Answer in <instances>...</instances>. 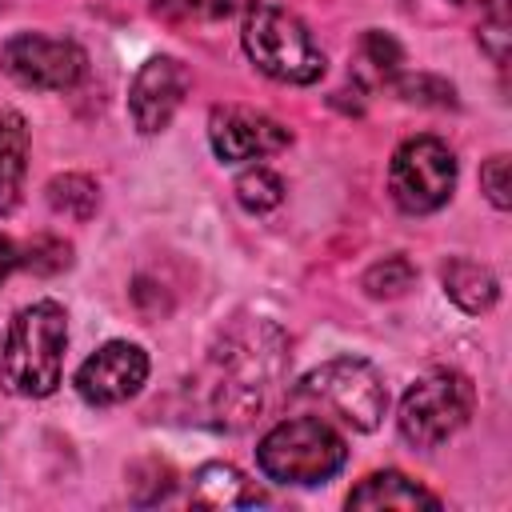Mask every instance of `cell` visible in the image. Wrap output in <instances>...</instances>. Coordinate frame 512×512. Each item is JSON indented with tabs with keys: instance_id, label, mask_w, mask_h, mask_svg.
<instances>
[{
	"instance_id": "cell-1",
	"label": "cell",
	"mask_w": 512,
	"mask_h": 512,
	"mask_svg": "<svg viewBox=\"0 0 512 512\" xmlns=\"http://www.w3.org/2000/svg\"><path fill=\"white\" fill-rule=\"evenodd\" d=\"M68 316L56 300H36L16 312L4 348H0V384L12 396H48L64 372Z\"/></svg>"
},
{
	"instance_id": "cell-2",
	"label": "cell",
	"mask_w": 512,
	"mask_h": 512,
	"mask_svg": "<svg viewBox=\"0 0 512 512\" xmlns=\"http://www.w3.org/2000/svg\"><path fill=\"white\" fill-rule=\"evenodd\" d=\"M348 460L344 436L320 420V416H292L280 420L260 444H256V464L268 480L308 488L332 480Z\"/></svg>"
},
{
	"instance_id": "cell-3",
	"label": "cell",
	"mask_w": 512,
	"mask_h": 512,
	"mask_svg": "<svg viewBox=\"0 0 512 512\" xmlns=\"http://www.w3.org/2000/svg\"><path fill=\"white\" fill-rule=\"evenodd\" d=\"M244 52L248 60L280 84H312L324 76V52L312 40L308 24L276 4H252L244 16Z\"/></svg>"
},
{
	"instance_id": "cell-4",
	"label": "cell",
	"mask_w": 512,
	"mask_h": 512,
	"mask_svg": "<svg viewBox=\"0 0 512 512\" xmlns=\"http://www.w3.org/2000/svg\"><path fill=\"white\" fill-rule=\"evenodd\" d=\"M292 396L304 400V404L336 412L356 432H372L384 420V408H388V388H384L380 372L368 360H360V356L324 360L320 368L300 376Z\"/></svg>"
},
{
	"instance_id": "cell-5",
	"label": "cell",
	"mask_w": 512,
	"mask_h": 512,
	"mask_svg": "<svg viewBox=\"0 0 512 512\" xmlns=\"http://www.w3.org/2000/svg\"><path fill=\"white\" fill-rule=\"evenodd\" d=\"M472 404H476V392L468 376L452 368H436V372H424L404 392L396 428L412 448H440L468 424Z\"/></svg>"
},
{
	"instance_id": "cell-6",
	"label": "cell",
	"mask_w": 512,
	"mask_h": 512,
	"mask_svg": "<svg viewBox=\"0 0 512 512\" xmlns=\"http://www.w3.org/2000/svg\"><path fill=\"white\" fill-rule=\"evenodd\" d=\"M456 188V156L440 136H412L388 164V192L396 208L424 216L448 204Z\"/></svg>"
},
{
	"instance_id": "cell-7",
	"label": "cell",
	"mask_w": 512,
	"mask_h": 512,
	"mask_svg": "<svg viewBox=\"0 0 512 512\" xmlns=\"http://www.w3.org/2000/svg\"><path fill=\"white\" fill-rule=\"evenodd\" d=\"M4 72L36 92H68L84 76V48L76 40H56L40 32H16L0 52Z\"/></svg>"
},
{
	"instance_id": "cell-8",
	"label": "cell",
	"mask_w": 512,
	"mask_h": 512,
	"mask_svg": "<svg viewBox=\"0 0 512 512\" xmlns=\"http://www.w3.org/2000/svg\"><path fill=\"white\" fill-rule=\"evenodd\" d=\"M148 380V352L128 340H108L76 368V392L84 404L112 408L132 400Z\"/></svg>"
},
{
	"instance_id": "cell-9",
	"label": "cell",
	"mask_w": 512,
	"mask_h": 512,
	"mask_svg": "<svg viewBox=\"0 0 512 512\" xmlns=\"http://www.w3.org/2000/svg\"><path fill=\"white\" fill-rule=\"evenodd\" d=\"M188 84H192V76H188V68L176 56L144 60L140 72L132 76V88H128V116H132V124L144 136L164 132L172 124L176 108L184 104Z\"/></svg>"
},
{
	"instance_id": "cell-10",
	"label": "cell",
	"mask_w": 512,
	"mask_h": 512,
	"mask_svg": "<svg viewBox=\"0 0 512 512\" xmlns=\"http://www.w3.org/2000/svg\"><path fill=\"white\" fill-rule=\"evenodd\" d=\"M208 140L224 164H240V160H260V156L280 152L288 144V128L256 108L220 104L208 116Z\"/></svg>"
},
{
	"instance_id": "cell-11",
	"label": "cell",
	"mask_w": 512,
	"mask_h": 512,
	"mask_svg": "<svg viewBox=\"0 0 512 512\" xmlns=\"http://www.w3.org/2000/svg\"><path fill=\"white\" fill-rule=\"evenodd\" d=\"M192 504L196 508H256L264 504V492L236 464L212 460L192 476Z\"/></svg>"
},
{
	"instance_id": "cell-12",
	"label": "cell",
	"mask_w": 512,
	"mask_h": 512,
	"mask_svg": "<svg viewBox=\"0 0 512 512\" xmlns=\"http://www.w3.org/2000/svg\"><path fill=\"white\" fill-rule=\"evenodd\" d=\"M348 508H404V512H412V508H440V500L432 496V492H424L416 480H408L404 472H372V476H364L352 492H348Z\"/></svg>"
},
{
	"instance_id": "cell-13",
	"label": "cell",
	"mask_w": 512,
	"mask_h": 512,
	"mask_svg": "<svg viewBox=\"0 0 512 512\" xmlns=\"http://www.w3.org/2000/svg\"><path fill=\"white\" fill-rule=\"evenodd\" d=\"M28 172V124L20 112H0V216H8L20 204Z\"/></svg>"
},
{
	"instance_id": "cell-14",
	"label": "cell",
	"mask_w": 512,
	"mask_h": 512,
	"mask_svg": "<svg viewBox=\"0 0 512 512\" xmlns=\"http://www.w3.org/2000/svg\"><path fill=\"white\" fill-rule=\"evenodd\" d=\"M444 292H448V300H456L464 312H488L492 304H496V296H500V284H496V276H492V268H484V264H476V260H464V256H456V260H448L444 264Z\"/></svg>"
},
{
	"instance_id": "cell-15",
	"label": "cell",
	"mask_w": 512,
	"mask_h": 512,
	"mask_svg": "<svg viewBox=\"0 0 512 512\" xmlns=\"http://www.w3.org/2000/svg\"><path fill=\"white\" fill-rule=\"evenodd\" d=\"M400 64H404V52L400 44L388 36V32H364L360 44H356V56H352V76L364 84V88H380V84H392L400 76Z\"/></svg>"
},
{
	"instance_id": "cell-16",
	"label": "cell",
	"mask_w": 512,
	"mask_h": 512,
	"mask_svg": "<svg viewBox=\"0 0 512 512\" xmlns=\"http://www.w3.org/2000/svg\"><path fill=\"white\" fill-rule=\"evenodd\" d=\"M44 192H48L52 212L56 216H68V220H88L96 212V204H100V188L84 172H64V176L48 180Z\"/></svg>"
},
{
	"instance_id": "cell-17",
	"label": "cell",
	"mask_w": 512,
	"mask_h": 512,
	"mask_svg": "<svg viewBox=\"0 0 512 512\" xmlns=\"http://www.w3.org/2000/svg\"><path fill=\"white\" fill-rule=\"evenodd\" d=\"M236 200L248 208V212H272L280 200H284V180L264 168V164H252L236 176Z\"/></svg>"
},
{
	"instance_id": "cell-18",
	"label": "cell",
	"mask_w": 512,
	"mask_h": 512,
	"mask_svg": "<svg viewBox=\"0 0 512 512\" xmlns=\"http://www.w3.org/2000/svg\"><path fill=\"white\" fill-rule=\"evenodd\" d=\"M256 0H152V12L164 20H228L236 12H248Z\"/></svg>"
},
{
	"instance_id": "cell-19",
	"label": "cell",
	"mask_w": 512,
	"mask_h": 512,
	"mask_svg": "<svg viewBox=\"0 0 512 512\" xmlns=\"http://www.w3.org/2000/svg\"><path fill=\"white\" fill-rule=\"evenodd\" d=\"M412 280H416V268L404 260V256H384L380 264H372L368 272H364V292L368 296H376V300H392V296H404L408 288H412Z\"/></svg>"
},
{
	"instance_id": "cell-20",
	"label": "cell",
	"mask_w": 512,
	"mask_h": 512,
	"mask_svg": "<svg viewBox=\"0 0 512 512\" xmlns=\"http://www.w3.org/2000/svg\"><path fill=\"white\" fill-rule=\"evenodd\" d=\"M20 264H28L32 272H44L48 276V272H60V268L72 264V248L64 240H56V236H36V240L24 244Z\"/></svg>"
},
{
	"instance_id": "cell-21",
	"label": "cell",
	"mask_w": 512,
	"mask_h": 512,
	"mask_svg": "<svg viewBox=\"0 0 512 512\" xmlns=\"http://www.w3.org/2000/svg\"><path fill=\"white\" fill-rule=\"evenodd\" d=\"M404 100L412 104H436V108H456V92L452 84H444L440 76H408L396 84Z\"/></svg>"
},
{
	"instance_id": "cell-22",
	"label": "cell",
	"mask_w": 512,
	"mask_h": 512,
	"mask_svg": "<svg viewBox=\"0 0 512 512\" xmlns=\"http://www.w3.org/2000/svg\"><path fill=\"white\" fill-rule=\"evenodd\" d=\"M492 12H488V20L480 24V48L496 60V64H504L508 60V8H504V0H496V4H488Z\"/></svg>"
},
{
	"instance_id": "cell-23",
	"label": "cell",
	"mask_w": 512,
	"mask_h": 512,
	"mask_svg": "<svg viewBox=\"0 0 512 512\" xmlns=\"http://www.w3.org/2000/svg\"><path fill=\"white\" fill-rule=\"evenodd\" d=\"M480 188H484V196H488L496 208H508V204H512V180H508V156H504V152H496V156L484 160V168H480Z\"/></svg>"
},
{
	"instance_id": "cell-24",
	"label": "cell",
	"mask_w": 512,
	"mask_h": 512,
	"mask_svg": "<svg viewBox=\"0 0 512 512\" xmlns=\"http://www.w3.org/2000/svg\"><path fill=\"white\" fill-rule=\"evenodd\" d=\"M16 264H20V248H16L8 236H0V280H4Z\"/></svg>"
},
{
	"instance_id": "cell-25",
	"label": "cell",
	"mask_w": 512,
	"mask_h": 512,
	"mask_svg": "<svg viewBox=\"0 0 512 512\" xmlns=\"http://www.w3.org/2000/svg\"><path fill=\"white\" fill-rule=\"evenodd\" d=\"M456 4H480V8H488V4H496V0H456Z\"/></svg>"
}]
</instances>
